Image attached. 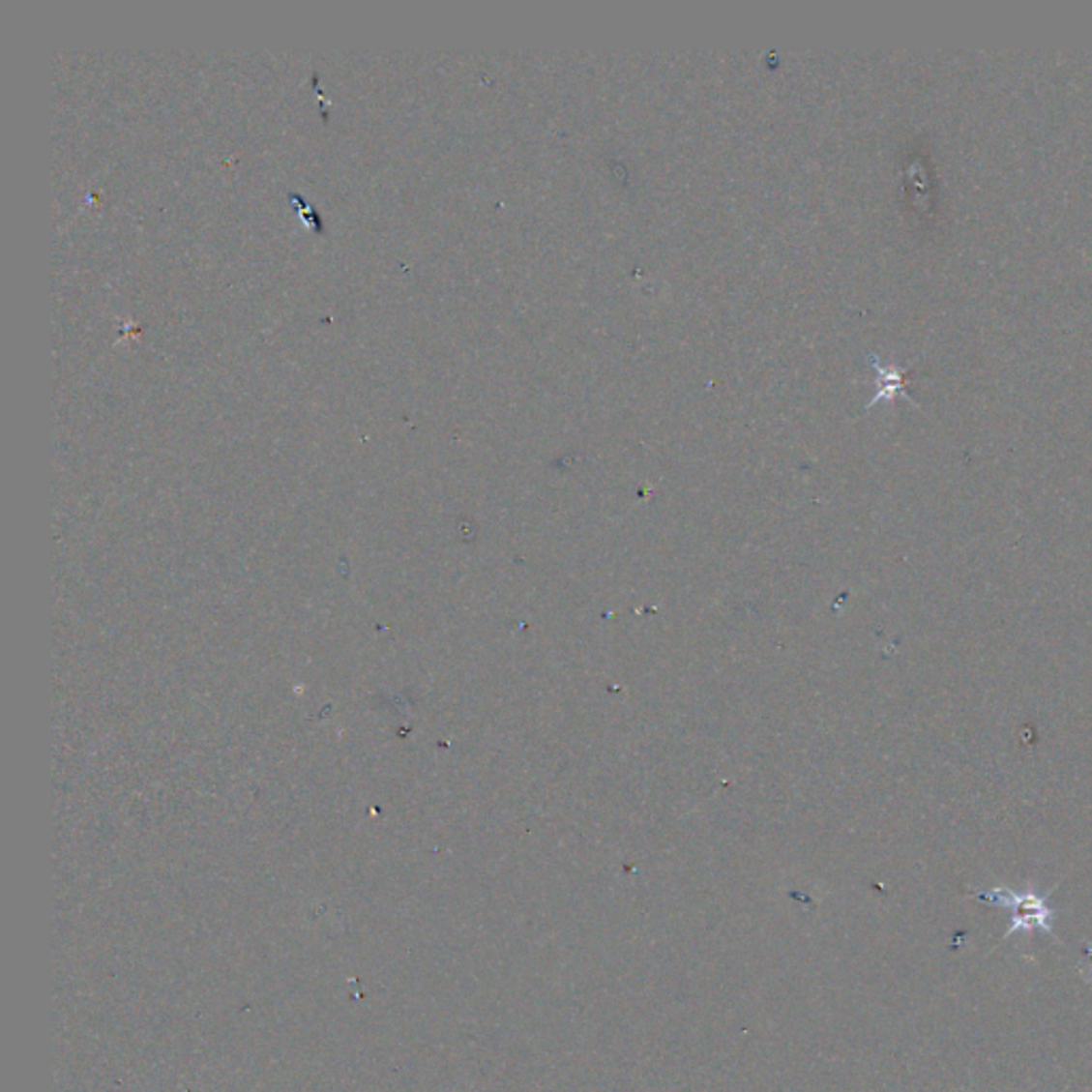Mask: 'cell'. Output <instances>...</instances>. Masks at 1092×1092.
Wrapping results in <instances>:
<instances>
[{"instance_id": "obj_1", "label": "cell", "mask_w": 1092, "mask_h": 1092, "mask_svg": "<svg viewBox=\"0 0 1092 1092\" xmlns=\"http://www.w3.org/2000/svg\"><path fill=\"white\" fill-rule=\"evenodd\" d=\"M977 900H984L994 907H1005L1012 911V927L1007 929L1005 937L1014 932L1042 930L1054 937V911L1049 909L1048 899L1037 892H1014L1010 888H992L973 892Z\"/></svg>"}, {"instance_id": "obj_2", "label": "cell", "mask_w": 1092, "mask_h": 1092, "mask_svg": "<svg viewBox=\"0 0 1092 1092\" xmlns=\"http://www.w3.org/2000/svg\"><path fill=\"white\" fill-rule=\"evenodd\" d=\"M881 378H883V387L879 395H894L902 389V371L888 369L881 373Z\"/></svg>"}]
</instances>
